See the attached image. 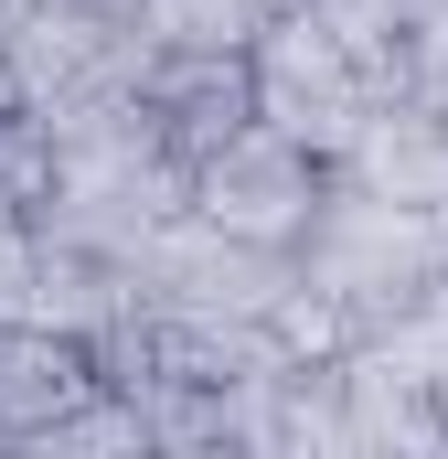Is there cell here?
<instances>
[{"mask_svg": "<svg viewBox=\"0 0 448 459\" xmlns=\"http://www.w3.org/2000/svg\"><path fill=\"white\" fill-rule=\"evenodd\" d=\"M267 11H310V0H267Z\"/></svg>", "mask_w": 448, "mask_h": 459, "instance_id": "obj_9", "label": "cell"}, {"mask_svg": "<svg viewBox=\"0 0 448 459\" xmlns=\"http://www.w3.org/2000/svg\"><path fill=\"white\" fill-rule=\"evenodd\" d=\"M32 310V225H0V321Z\"/></svg>", "mask_w": 448, "mask_h": 459, "instance_id": "obj_7", "label": "cell"}, {"mask_svg": "<svg viewBox=\"0 0 448 459\" xmlns=\"http://www.w3.org/2000/svg\"><path fill=\"white\" fill-rule=\"evenodd\" d=\"M246 86H256V117H267V128H289V139L321 150V160H341L352 128L374 117V75L341 54V32L321 11H267L256 43H246Z\"/></svg>", "mask_w": 448, "mask_h": 459, "instance_id": "obj_2", "label": "cell"}, {"mask_svg": "<svg viewBox=\"0 0 448 459\" xmlns=\"http://www.w3.org/2000/svg\"><path fill=\"white\" fill-rule=\"evenodd\" d=\"M321 193H332V160L299 150V139L267 128V117L224 128L214 150L182 171V214H203L214 235H246V246H299L310 214H321Z\"/></svg>", "mask_w": 448, "mask_h": 459, "instance_id": "obj_1", "label": "cell"}, {"mask_svg": "<svg viewBox=\"0 0 448 459\" xmlns=\"http://www.w3.org/2000/svg\"><path fill=\"white\" fill-rule=\"evenodd\" d=\"M43 193H54V128L32 108H0V225H32Z\"/></svg>", "mask_w": 448, "mask_h": 459, "instance_id": "obj_6", "label": "cell"}, {"mask_svg": "<svg viewBox=\"0 0 448 459\" xmlns=\"http://www.w3.org/2000/svg\"><path fill=\"white\" fill-rule=\"evenodd\" d=\"M267 0H128V32L150 54H246Z\"/></svg>", "mask_w": 448, "mask_h": 459, "instance_id": "obj_5", "label": "cell"}, {"mask_svg": "<svg viewBox=\"0 0 448 459\" xmlns=\"http://www.w3.org/2000/svg\"><path fill=\"white\" fill-rule=\"evenodd\" d=\"M0 108H22V65H11V32H0Z\"/></svg>", "mask_w": 448, "mask_h": 459, "instance_id": "obj_8", "label": "cell"}, {"mask_svg": "<svg viewBox=\"0 0 448 459\" xmlns=\"http://www.w3.org/2000/svg\"><path fill=\"white\" fill-rule=\"evenodd\" d=\"M108 374H97V352L75 342V332H54V321H0V438L11 449H32L75 395H97Z\"/></svg>", "mask_w": 448, "mask_h": 459, "instance_id": "obj_3", "label": "cell"}, {"mask_svg": "<svg viewBox=\"0 0 448 459\" xmlns=\"http://www.w3.org/2000/svg\"><path fill=\"white\" fill-rule=\"evenodd\" d=\"M139 97H150V117H160V139L182 150V171L214 150L224 128H246V117H256L246 54H150V65H139Z\"/></svg>", "mask_w": 448, "mask_h": 459, "instance_id": "obj_4", "label": "cell"}, {"mask_svg": "<svg viewBox=\"0 0 448 459\" xmlns=\"http://www.w3.org/2000/svg\"><path fill=\"white\" fill-rule=\"evenodd\" d=\"M0 459H11V438H0Z\"/></svg>", "mask_w": 448, "mask_h": 459, "instance_id": "obj_10", "label": "cell"}]
</instances>
